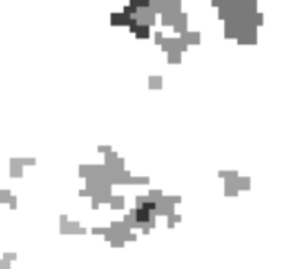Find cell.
I'll use <instances>...</instances> for the list:
<instances>
[{"label":"cell","instance_id":"1","mask_svg":"<svg viewBox=\"0 0 282 269\" xmlns=\"http://www.w3.org/2000/svg\"><path fill=\"white\" fill-rule=\"evenodd\" d=\"M135 218H137V221H147L149 220V211H145L144 208H140L135 211Z\"/></svg>","mask_w":282,"mask_h":269},{"label":"cell","instance_id":"3","mask_svg":"<svg viewBox=\"0 0 282 269\" xmlns=\"http://www.w3.org/2000/svg\"><path fill=\"white\" fill-rule=\"evenodd\" d=\"M137 35H140V36H145V35H147V26H140V31H139Z\"/></svg>","mask_w":282,"mask_h":269},{"label":"cell","instance_id":"2","mask_svg":"<svg viewBox=\"0 0 282 269\" xmlns=\"http://www.w3.org/2000/svg\"><path fill=\"white\" fill-rule=\"evenodd\" d=\"M154 208H155V203H149V202H147V203H144V210H145V211L154 210Z\"/></svg>","mask_w":282,"mask_h":269}]
</instances>
